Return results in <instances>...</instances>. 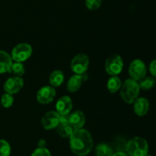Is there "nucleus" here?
I'll use <instances>...</instances> for the list:
<instances>
[{
	"label": "nucleus",
	"mask_w": 156,
	"mask_h": 156,
	"mask_svg": "<svg viewBox=\"0 0 156 156\" xmlns=\"http://www.w3.org/2000/svg\"><path fill=\"white\" fill-rule=\"evenodd\" d=\"M149 143L144 138L136 136L126 143V151L128 156H146L149 154Z\"/></svg>",
	"instance_id": "3"
},
{
	"label": "nucleus",
	"mask_w": 156,
	"mask_h": 156,
	"mask_svg": "<svg viewBox=\"0 0 156 156\" xmlns=\"http://www.w3.org/2000/svg\"><path fill=\"white\" fill-rule=\"evenodd\" d=\"M69 139L72 151L78 156H85L88 154L94 145L91 133L83 128L75 130Z\"/></svg>",
	"instance_id": "1"
},
{
	"label": "nucleus",
	"mask_w": 156,
	"mask_h": 156,
	"mask_svg": "<svg viewBox=\"0 0 156 156\" xmlns=\"http://www.w3.org/2000/svg\"><path fill=\"white\" fill-rule=\"evenodd\" d=\"M30 156H51V154L50 151L45 147L44 148L39 147L33 151Z\"/></svg>",
	"instance_id": "25"
},
{
	"label": "nucleus",
	"mask_w": 156,
	"mask_h": 156,
	"mask_svg": "<svg viewBox=\"0 0 156 156\" xmlns=\"http://www.w3.org/2000/svg\"><path fill=\"white\" fill-rule=\"evenodd\" d=\"M11 154V146L5 139H0V156H9Z\"/></svg>",
	"instance_id": "23"
},
{
	"label": "nucleus",
	"mask_w": 156,
	"mask_h": 156,
	"mask_svg": "<svg viewBox=\"0 0 156 156\" xmlns=\"http://www.w3.org/2000/svg\"><path fill=\"white\" fill-rule=\"evenodd\" d=\"M95 153L97 156H112L114 151L108 144L100 143L96 146Z\"/></svg>",
	"instance_id": "20"
},
{
	"label": "nucleus",
	"mask_w": 156,
	"mask_h": 156,
	"mask_svg": "<svg viewBox=\"0 0 156 156\" xmlns=\"http://www.w3.org/2000/svg\"><path fill=\"white\" fill-rule=\"evenodd\" d=\"M133 104L134 113L140 117L146 116L150 108L149 99L146 97H138Z\"/></svg>",
	"instance_id": "13"
},
{
	"label": "nucleus",
	"mask_w": 156,
	"mask_h": 156,
	"mask_svg": "<svg viewBox=\"0 0 156 156\" xmlns=\"http://www.w3.org/2000/svg\"><path fill=\"white\" fill-rule=\"evenodd\" d=\"M0 105H1V103H0Z\"/></svg>",
	"instance_id": "30"
},
{
	"label": "nucleus",
	"mask_w": 156,
	"mask_h": 156,
	"mask_svg": "<svg viewBox=\"0 0 156 156\" xmlns=\"http://www.w3.org/2000/svg\"><path fill=\"white\" fill-rule=\"evenodd\" d=\"M45 144H46L45 141L41 140L39 142V144H38V145H39V147H42V148H44V147H45Z\"/></svg>",
	"instance_id": "28"
},
{
	"label": "nucleus",
	"mask_w": 156,
	"mask_h": 156,
	"mask_svg": "<svg viewBox=\"0 0 156 156\" xmlns=\"http://www.w3.org/2000/svg\"><path fill=\"white\" fill-rule=\"evenodd\" d=\"M89 66V58L85 54H76L71 61V69L75 74H85Z\"/></svg>",
	"instance_id": "7"
},
{
	"label": "nucleus",
	"mask_w": 156,
	"mask_h": 156,
	"mask_svg": "<svg viewBox=\"0 0 156 156\" xmlns=\"http://www.w3.org/2000/svg\"><path fill=\"white\" fill-rule=\"evenodd\" d=\"M12 63L11 55L5 50H0V74L9 72Z\"/></svg>",
	"instance_id": "16"
},
{
	"label": "nucleus",
	"mask_w": 156,
	"mask_h": 156,
	"mask_svg": "<svg viewBox=\"0 0 156 156\" xmlns=\"http://www.w3.org/2000/svg\"><path fill=\"white\" fill-rule=\"evenodd\" d=\"M73 106V100L69 96H63L59 98L56 102V110L60 116H66L71 113Z\"/></svg>",
	"instance_id": "12"
},
{
	"label": "nucleus",
	"mask_w": 156,
	"mask_h": 156,
	"mask_svg": "<svg viewBox=\"0 0 156 156\" xmlns=\"http://www.w3.org/2000/svg\"><path fill=\"white\" fill-rule=\"evenodd\" d=\"M140 87L138 81L129 78L122 84L120 87V96L126 103L133 104L139 97Z\"/></svg>",
	"instance_id": "2"
},
{
	"label": "nucleus",
	"mask_w": 156,
	"mask_h": 156,
	"mask_svg": "<svg viewBox=\"0 0 156 156\" xmlns=\"http://www.w3.org/2000/svg\"><path fill=\"white\" fill-rule=\"evenodd\" d=\"M65 80L64 73L62 70H53L50 75L49 81H50V85L53 87H58L62 85Z\"/></svg>",
	"instance_id": "17"
},
{
	"label": "nucleus",
	"mask_w": 156,
	"mask_h": 156,
	"mask_svg": "<svg viewBox=\"0 0 156 156\" xmlns=\"http://www.w3.org/2000/svg\"><path fill=\"white\" fill-rule=\"evenodd\" d=\"M146 156H153V155H152V154H148Z\"/></svg>",
	"instance_id": "29"
},
{
	"label": "nucleus",
	"mask_w": 156,
	"mask_h": 156,
	"mask_svg": "<svg viewBox=\"0 0 156 156\" xmlns=\"http://www.w3.org/2000/svg\"><path fill=\"white\" fill-rule=\"evenodd\" d=\"M32 47L27 43L18 44L12 49L11 57L15 62L23 63L30 58L32 54Z\"/></svg>",
	"instance_id": "5"
},
{
	"label": "nucleus",
	"mask_w": 156,
	"mask_h": 156,
	"mask_svg": "<svg viewBox=\"0 0 156 156\" xmlns=\"http://www.w3.org/2000/svg\"><path fill=\"white\" fill-rule=\"evenodd\" d=\"M129 74L131 79L136 81H140L146 76L147 67L146 64L140 59H135L130 63L129 66Z\"/></svg>",
	"instance_id": "6"
},
{
	"label": "nucleus",
	"mask_w": 156,
	"mask_h": 156,
	"mask_svg": "<svg viewBox=\"0 0 156 156\" xmlns=\"http://www.w3.org/2000/svg\"><path fill=\"white\" fill-rule=\"evenodd\" d=\"M14 100H15V99H14L13 95L5 93L2 96L0 103L5 108H9V107H11L13 105Z\"/></svg>",
	"instance_id": "22"
},
{
	"label": "nucleus",
	"mask_w": 156,
	"mask_h": 156,
	"mask_svg": "<svg viewBox=\"0 0 156 156\" xmlns=\"http://www.w3.org/2000/svg\"><path fill=\"white\" fill-rule=\"evenodd\" d=\"M24 87V80L21 76H12L7 79L5 82L4 90L9 94H15L18 93Z\"/></svg>",
	"instance_id": "10"
},
{
	"label": "nucleus",
	"mask_w": 156,
	"mask_h": 156,
	"mask_svg": "<svg viewBox=\"0 0 156 156\" xmlns=\"http://www.w3.org/2000/svg\"><path fill=\"white\" fill-rule=\"evenodd\" d=\"M112 156H128V154L126 152H124V151H120L114 153V154Z\"/></svg>",
	"instance_id": "27"
},
{
	"label": "nucleus",
	"mask_w": 156,
	"mask_h": 156,
	"mask_svg": "<svg viewBox=\"0 0 156 156\" xmlns=\"http://www.w3.org/2000/svg\"><path fill=\"white\" fill-rule=\"evenodd\" d=\"M138 83L140 90H146V91L152 90L156 85L155 79L152 76H146L144 78L140 80Z\"/></svg>",
	"instance_id": "19"
},
{
	"label": "nucleus",
	"mask_w": 156,
	"mask_h": 156,
	"mask_svg": "<svg viewBox=\"0 0 156 156\" xmlns=\"http://www.w3.org/2000/svg\"><path fill=\"white\" fill-rule=\"evenodd\" d=\"M122 86V81L117 76H111L107 83V88L111 93H117L119 91Z\"/></svg>",
	"instance_id": "18"
},
{
	"label": "nucleus",
	"mask_w": 156,
	"mask_h": 156,
	"mask_svg": "<svg viewBox=\"0 0 156 156\" xmlns=\"http://www.w3.org/2000/svg\"><path fill=\"white\" fill-rule=\"evenodd\" d=\"M9 72H12L16 76H21L25 73V67L23 63L13 62Z\"/></svg>",
	"instance_id": "21"
},
{
	"label": "nucleus",
	"mask_w": 156,
	"mask_h": 156,
	"mask_svg": "<svg viewBox=\"0 0 156 156\" xmlns=\"http://www.w3.org/2000/svg\"><path fill=\"white\" fill-rule=\"evenodd\" d=\"M102 3V0H85V6L88 9L91 11L99 9Z\"/></svg>",
	"instance_id": "24"
},
{
	"label": "nucleus",
	"mask_w": 156,
	"mask_h": 156,
	"mask_svg": "<svg viewBox=\"0 0 156 156\" xmlns=\"http://www.w3.org/2000/svg\"><path fill=\"white\" fill-rule=\"evenodd\" d=\"M56 92L52 86H44L38 90L37 93V100L41 104H49L53 102L56 96Z\"/></svg>",
	"instance_id": "8"
},
{
	"label": "nucleus",
	"mask_w": 156,
	"mask_h": 156,
	"mask_svg": "<svg viewBox=\"0 0 156 156\" xmlns=\"http://www.w3.org/2000/svg\"><path fill=\"white\" fill-rule=\"evenodd\" d=\"M56 131L59 136L63 138H69L71 136L75 130L69 122L68 115L61 116L60 122L56 127Z\"/></svg>",
	"instance_id": "14"
},
{
	"label": "nucleus",
	"mask_w": 156,
	"mask_h": 156,
	"mask_svg": "<svg viewBox=\"0 0 156 156\" xmlns=\"http://www.w3.org/2000/svg\"><path fill=\"white\" fill-rule=\"evenodd\" d=\"M123 68V61L120 55L113 54L105 61V70L111 76H117Z\"/></svg>",
	"instance_id": "4"
},
{
	"label": "nucleus",
	"mask_w": 156,
	"mask_h": 156,
	"mask_svg": "<svg viewBox=\"0 0 156 156\" xmlns=\"http://www.w3.org/2000/svg\"><path fill=\"white\" fill-rule=\"evenodd\" d=\"M61 116L56 111H49L43 116L41 124L46 130H51L56 128L60 122Z\"/></svg>",
	"instance_id": "9"
},
{
	"label": "nucleus",
	"mask_w": 156,
	"mask_h": 156,
	"mask_svg": "<svg viewBox=\"0 0 156 156\" xmlns=\"http://www.w3.org/2000/svg\"><path fill=\"white\" fill-rule=\"evenodd\" d=\"M85 78V74H74L70 76L66 84V89L70 93H75L80 89Z\"/></svg>",
	"instance_id": "15"
},
{
	"label": "nucleus",
	"mask_w": 156,
	"mask_h": 156,
	"mask_svg": "<svg viewBox=\"0 0 156 156\" xmlns=\"http://www.w3.org/2000/svg\"><path fill=\"white\" fill-rule=\"evenodd\" d=\"M68 120L73 129H80L83 128L85 123V113L80 110H76L70 113L68 115Z\"/></svg>",
	"instance_id": "11"
},
{
	"label": "nucleus",
	"mask_w": 156,
	"mask_h": 156,
	"mask_svg": "<svg viewBox=\"0 0 156 156\" xmlns=\"http://www.w3.org/2000/svg\"><path fill=\"white\" fill-rule=\"evenodd\" d=\"M149 70L152 76L156 79V59L152 60L149 66Z\"/></svg>",
	"instance_id": "26"
}]
</instances>
